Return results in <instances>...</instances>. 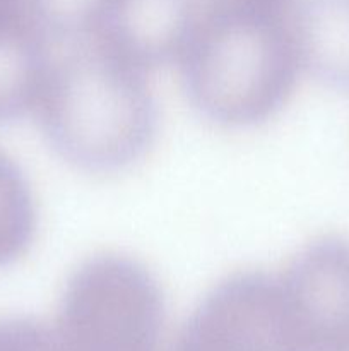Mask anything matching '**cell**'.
<instances>
[{
	"label": "cell",
	"instance_id": "cell-1",
	"mask_svg": "<svg viewBox=\"0 0 349 351\" xmlns=\"http://www.w3.org/2000/svg\"><path fill=\"white\" fill-rule=\"evenodd\" d=\"M58 48L34 108L51 149L91 175L142 160L157 132L149 72L92 40Z\"/></svg>",
	"mask_w": 349,
	"mask_h": 351
},
{
	"label": "cell",
	"instance_id": "cell-2",
	"mask_svg": "<svg viewBox=\"0 0 349 351\" xmlns=\"http://www.w3.org/2000/svg\"><path fill=\"white\" fill-rule=\"evenodd\" d=\"M287 12L204 5L178 58L181 84L198 115L224 129L272 119L303 71Z\"/></svg>",
	"mask_w": 349,
	"mask_h": 351
},
{
	"label": "cell",
	"instance_id": "cell-3",
	"mask_svg": "<svg viewBox=\"0 0 349 351\" xmlns=\"http://www.w3.org/2000/svg\"><path fill=\"white\" fill-rule=\"evenodd\" d=\"M166 304L140 261L94 254L70 273L51 331L58 351H163Z\"/></svg>",
	"mask_w": 349,
	"mask_h": 351
},
{
	"label": "cell",
	"instance_id": "cell-4",
	"mask_svg": "<svg viewBox=\"0 0 349 351\" xmlns=\"http://www.w3.org/2000/svg\"><path fill=\"white\" fill-rule=\"evenodd\" d=\"M277 285L291 351H349V239L311 240Z\"/></svg>",
	"mask_w": 349,
	"mask_h": 351
},
{
	"label": "cell",
	"instance_id": "cell-5",
	"mask_svg": "<svg viewBox=\"0 0 349 351\" xmlns=\"http://www.w3.org/2000/svg\"><path fill=\"white\" fill-rule=\"evenodd\" d=\"M171 351H291L277 276L226 274L195 305Z\"/></svg>",
	"mask_w": 349,
	"mask_h": 351
},
{
	"label": "cell",
	"instance_id": "cell-6",
	"mask_svg": "<svg viewBox=\"0 0 349 351\" xmlns=\"http://www.w3.org/2000/svg\"><path fill=\"white\" fill-rule=\"evenodd\" d=\"M201 0H103L88 40L146 72L178 62Z\"/></svg>",
	"mask_w": 349,
	"mask_h": 351
},
{
	"label": "cell",
	"instance_id": "cell-7",
	"mask_svg": "<svg viewBox=\"0 0 349 351\" xmlns=\"http://www.w3.org/2000/svg\"><path fill=\"white\" fill-rule=\"evenodd\" d=\"M289 17L303 71L349 91V0H293Z\"/></svg>",
	"mask_w": 349,
	"mask_h": 351
},
{
	"label": "cell",
	"instance_id": "cell-8",
	"mask_svg": "<svg viewBox=\"0 0 349 351\" xmlns=\"http://www.w3.org/2000/svg\"><path fill=\"white\" fill-rule=\"evenodd\" d=\"M53 47L34 24L0 36V123L34 113Z\"/></svg>",
	"mask_w": 349,
	"mask_h": 351
},
{
	"label": "cell",
	"instance_id": "cell-9",
	"mask_svg": "<svg viewBox=\"0 0 349 351\" xmlns=\"http://www.w3.org/2000/svg\"><path fill=\"white\" fill-rule=\"evenodd\" d=\"M36 233V204L19 165L0 151V267L23 257Z\"/></svg>",
	"mask_w": 349,
	"mask_h": 351
},
{
	"label": "cell",
	"instance_id": "cell-10",
	"mask_svg": "<svg viewBox=\"0 0 349 351\" xmlns=\"http://www.w3.org/2000/svg\"><path fill=\"white\" fill-rule=\"evenodd\" d=\"M103 0H24L31 23L55 48L88 40Z\"/></svg>",
	"mask_w": 349,
	"mask_h": 351
},
{
	"label": "cell",
	"instance_id": "cell-11",
	"mask_svg": "<svg viewBox=\"0 0 349 351\" xmlns=\"http://www.w3.org/2000/svg\"><path fill=\"white\" fill-rule=\"evenodd\" d=\"M0 351H58L51 326L36 319L0 321Z\"/></svg>",
	"mask_w": 349,
	"mask_h": 351
},
{
	"label": "cell",
	"instance_id": "cell-12",
	"mask_svg": "<svg viewBox=\"0 0 349 351\" xmlns=\"http://www.w3.org/2000/svg\"><path fill=\"white\" fill-rule=\"evenodd\" d=\"M204 5L253 12H287L293 0H201Z\"/></svg>",
	"mask_w": 349,
	"mask_h": 351
},
{
	"label": "cell",
	"instance_id": "cell-13",
	"mask_svg": "<svg viewBox=\"0 0 349 351\" xmlns=\"http://www.w3.org/2000/svg\"><path fill=\"white\" fill-rule=\"evenodd\" d=\"M31 23L24 0H0V36L12 33Z\"/></svg>",
	"mask_w": 349,
	"mask_h": 351
}]
</instances>
